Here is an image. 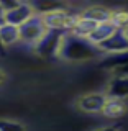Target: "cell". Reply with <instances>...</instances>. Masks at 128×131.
<instances>
[{
    "label": "cell",
    "mask_w": 128,
    "mask_h": 131,
    "mask_svg": "<svg viewBox=\"0 0 128 131\" xmlns=\"http://www.w3.org/2000/svg\"><path fill=\"white\" fill-rule=\"evenodd\" d=\"M30 7L33 8L35 15L44 16L49 13H56V12H64L66 5L61 2H46V0H41V2H33L30 3Z\"/></svg>",
    "instance_id": "obj_10"
},
{
    "label": "cell",
    "mask_w": 128,
    "mask_h": 131,
    "mask_svg": "<svg viewBox=\"0 0 128 131\" xmlns=\"http://www.w3.org/2000/svg\"><path fill=\"white\" fill-rule=\"evenodd\" d=\"M0 131H26V129H25V126L18 121L0 120Z\"/></svg>",
    "instance_id": "obj_17"
},
{
    "label": "cell",
    "mask_w": 128,
    "mask_h": 131,
    "mask_svg": "<svg viewBox=\"0 0 128 131\" xmlns=\"http://www.w3.org/2000/svg\"><path fill=\"white\" fill-rule=\"evenodd\" d=\"M7 79V75H5V72H3V71H0V84H2V82L3 80H5Z\"/></svg>",
    "instance_id": "obj_20"
},
{
    "label": "cell",
    "mask_w": 128,
    "mask_h": 131,
    "mask_svg": "<svg viewBox=\"0 0 128 131\" xmlns=\"http://www.w3.org/2000/svg\"><path fill=\"white\" fill-rule=\"evenodd\" d=\"M97 25L99 23H95V21H90V20H85V18L77 16V21H76V25H74V28H72L71 33L76 35V36H79V38H85V39H87L89 35L95 30Z\"/></svg>",
    "instance_id": "obj_15"
},
{
    "label": "cell",
    "mask_w": 128,
    "mask_h": 131,
    "mask_svg": "<svg viewBox=\"0 0 128 131\" xmlns=\"http://www.w3.org/2000/svg\"><path fill=\"white\" fill-rule=\"evenodd\" d=\"M46 25L43 21V16L33 15L30 20H26L22 26H18V35L20 41L28 44H36L38 41L43 38V35L46 33Z\"/></svg>",
    "instance_id": "obj_2"
},
{
    "label": "cell",
    "mask_w": 128,
    "mask_h": 131,
    "mask_svg": "<svg viewBox=\"0 0 128 131\" xmlns=\"http://www.w3.org/2000/svg\"><path fill=\"white\" fill-rule=\"evenodd\" d=\"M97 54V46H94L89 39L79 38L72 33H64L59 51H57V56L66 61H85L95 57Z\"/></svg>",
    "instance_id": "obj_1"
},
{
    "label": "cell",
    "mask_w": 128,
    "mask_h": 131,
    "mask_svg": "<svg viewBox=\"0 0 128 131\" xmlns=\"http://www.w3.org/2000/svg\"><path fill=\"white\" fill-rule=\"evenodd\" d=\"M107 98H128V77H113L107 87Z\"/></svg>",
    "instance_id": "obj_8"
},
{
    "label": "cell",
    "mask_w": 128,
    "mask_h": 131,
    "mask_svg": "<svg viewBox=\"0 0 128 131\" xmlns=\"http://www.w3.org/2000/svg\"><path fill=\"white\" fill-rule=\"evenodd\" d=\"M94 131H118V129L113 128V126H104V128H99V129H94Z\"/></svg>",
    "instance_id": "obj_19"
},
{
    "label": "cell",
    "mask_w": 128,
    "mask_h": 131,
    "mask_svg": "<svg viewBox=\"0 0 128 131\" xmlns=\"http://www.w3.org/2000/svg\"><path fill=\"white\" fill-rule=\"evenodd\" d=\"M107 95L105 93H87V95L81 97L77 105L82 112L87 113H100L105 106Z\"/></svg>",
    "instance_id": "obj_7"
},
{
    "label": "cell",
    "mask_w": 128,
    "mask_h": 131,
    "mask_svg": "<svg viewBox=\"0 0 128 131\" xmlns=\"http://www.w3.org/2000/svg\"><path fill=\"white\" fill-rule=\"evenodd\" d=\"M126 106L123 103V100H117V98H107L105 106L102 110V113L107 115L109 118H120L122 115H125Z\"/></svg>",
    "instance_id": "obj_12"
},
{
    "label": "cell",
    "mask_w": 128,
    "mask_h": 131,
    "mask_svg": "<svg viewBox=\"0 0 128 131\" xmlns=\"http://www.w3.org/2000/svg\"><path fill=\"white\" fill-rule=\"evenodd\" d=\"M77 16L69 13V12H56V13H49L43 16V21L46 25L48 30H56V31H63V33H71L74 25L77 21Z\"/></svg>",
    "instance_id": "obj_4"
},
{
    "label": "cell",
    "mask_w": 128,
    "mask_h": 131,
    "mask_svg": "<svg viewBox=\"0 0 128 131\" xmlns=\"http://www.w3.org/2000/svg\"><path fill=\"white\" fill-rule=\"evenodd\" d=\"M33 15H35V12H33V8L30 7V3L20 2L15 8H12L10 12L3 13V23L18 28V26H22L26 20H30Z\"/></svg>",
    "instance_id": "obj_6"
},
{
    "label": "cell",
    "mask_w": 128,
    "mask_h": 131,
    "mask_svg": "<svg viewBox=\"0 0 128 131\" xmlns=\"http://www.w3.org/2000/svg\"><path fill=\"white\" fill-rule=\"evenodd\" d=\"M64 33L63 31H56V30H46V33L43 35L38 43L35 44V49L40 56L43 57H53L57 56V51H59L61 41H63Z\"/></svg>",
    "instance_id": "obj_3"
},
{
    "label": "cell",
    "mask_w": 128,
    "mask_h": 131,
    "mask_svg": "<svg viewBox=\"0 0 128 131\" xmlns=\"http://www.w3.org/2000/svg\"><path fill=\"white\" fill-rule=\"evenodd\" d=\"M115 77H128V66H122V67L113 69Z\"/></svg>",
    "instance_id": "obj_18"
},
{
    "label": "cell",
    "mask_w": 128,
    "mask_h": 131,
    "mask_svg": "<svg viewBox=\"0 0 128 131\" xmlns=\"http://www.w3.org/2000/svg\"><path fill=\"white\" fill-rule=\"evenodd\" d=\"M115 31H117V26L112 23V20H109V21L99 23L97 26H95V30L89 35L87 39L94 44V46H97V44H100L102 41H105L107 38H110Z\"/></svg>",
    "instance_id": "obj_9"
},
{
    "label": "cell",
    "mask_w": 128,
    "mask_h": 131,
    "mask_svg": "<svg viewBox=\"0 0 128 131\" xmlns=\"http://www.w3.org/2000/svg\"><path fill=\"white\" fill-rule=\"evenodd\" d=\"M79 16L85 18V20H90V21H95V23H104V21H109L112 18V12L104 8V7H90V8L82 12Z\"/></svg>",
    "instance_id": "obj_11"
},
{
    "label": "cell",
    "mask_w": 128,
    "mask_h": 131,
    "mask_svg": "<svg viewBox=\"0 0 128 131\" xmlns=\"http://www.w3.org/2000/svg\"><path fill=\"white\" fill-rule=\"evenodd\" d=\"M3 23V15H0V25Z\"/></svg>",
    "instance_id": "obj_22"
},
{
    "label": "cell",
    "mask_w": 128,
    "mask_h": 131,
    "mask_svg": "<svg viewBox=\"0 0 128 131\" xmlns=\"http://www.w3.org/2000/svg\"><path fill=\"white\" fill-rule=\"evenodd\" d=\"M0 41L3 46H12L16 41H20V35H18V28L12 26V25L2 23L0 25Z\"/></svg>",
    "instance_id": "obj_13"
},
{
    "label": "cell",
    "mask_w": 128,
    "mask_h": 131,
    "mask_svg": "<svg viewBox=\"0 0 128 131\" xmlns=\"http://www.w3.org/2000/svg\"><path fill=\"white\" fill-rule=\"evenodd\" d=\"M110 20L117 26V30H126L128 28V12H125V10L112 12V18Z\"/></svg>",
    "instance_id": "obj_16"
},
{
    "label": "cell",
    "mask_w": 128,
    "mask_h": 131,
    "mask_svg": "<svg viewBox=\"0 0 128 131\" xmlns=\"http://www.w3.org/2000/svg\"><path fill=\"white\" fill-rule=\"evenodd\" d=\"M3 51H5V46H3L2 41H0V52H3Z\"/></svg>",
    "instance_id": "obj_21"
},
{
    "label": "cell",
    "mask_w": 128,
    "mask_h": 131,
    "mask_svg": "<svg viewBox=\"0 0 128 131\" xmlns=\"http://www.w3.org/2000/svg\"><path fill=\"white\" fill-rule=\"evenodd\" d=\"M125 33H126V36H128V28H126V30H125Z\"/></svg>",
    "instance_id": "obj_23"
},
{
    "label": "cell",
    "mask_w": 128,
    "mask_h": 131,
    "mask_svg": "<svg viewBox=\"0 0 128 131\" xmlns=\"http://www.w3.org/2000/svg\"><path fill=\"white\" fill-rule=\"evenodd\" d=\"M97 49L107 52V54H117V52L128 51V36L125 30H117L110 38L97 44Z\"/></svg>",
    "instance_id": "obj_5"
},
{
    "label": "cell",
    "mask_w": 128,
    "mask_h": 131,
    "mask_svg": "<svg viewBox=\"0 0 128 131\" xmlns=\"http://www.w3.org/2000/svg\"><path fill=\"white\" fill-rule=\"evenodd\" d=\"M100 66L105 69H117L122 66H128V51L123 52H117V54H109L105 59L100 61Z\"/></svg>",
    "instance_id": "obj_14"
}]
</instances>
